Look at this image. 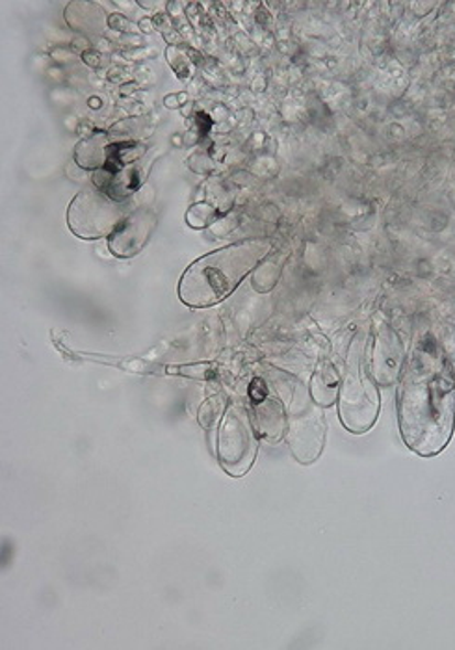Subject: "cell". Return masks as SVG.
Returning <instances> with one entry per match:
<instances>
[{"label":"cell","instance_id":"cell-3","mask_svg":"<svg viewBox=\"0 0 455 650\" xmlns=\"http://www.w3.org/2000/svg\"><path fill=\"white\" fill-rule=\"evenodd\" d=\"M127 217V206L95 188H84L67 211V225L78 238H102Z\"/></svg>","mask_w":455,"mask_h":650},{"label":"cell","instance_id":"cell-2","mask_svg":"<svg viewBox=\"0 0 455 650\" xmlns=\"http://www.w3.org/2000/svg\"><path fill=\"white\" fill-rule=\"evenodd\" d=\"M270 246L268 241H248L205 255L184 271L178 296L195 309L224 301L267 257Z\"/></svg>","mask_w":455,"mask_h":650},{"label":"cell","instance_id":"cell-1","mask_svg":"<svg viewBox=\"0 0 455 650\" xmlns=\"http://www.w3.org/2000/svg\"><path fill=\"white\" fill-rule=\"evenodd\" d=\"M455 420V374L435 348H420L400 387V429L411 450L435 456L448 445Z\"/></svg>","mask_w":455,"mask_h":650},{"label":"cell","instance_id":"cell-4","mask_svg":"<svg viewBox=\"0 0 455 650\" xmlns=\"http://www.w3.org/2000/svg\"><path fill=\"white\" fill-rule=\"evenodd\" d=\"M156 225V214L151 209H138L127 214L121 225L110 236V249L118 257H134L148 244Z\"/></svg>","mask_w":455,"mask_h":650}]
</instances>
